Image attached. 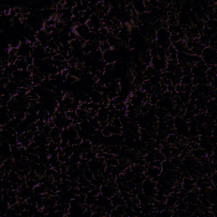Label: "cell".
<instances>
[{"label": "cell", "mask_w": 217, "mask_h": 217, "mask_svg": "<svg viewBox=\"0 0 217 217\" xmlns=\"http://www.w3.org/2000/svg\"><path fill=\"white\" fill-rule=\"evenodd\" d=\"M93 15V14L91 13V11H90V9H87V10H85L84 12H83V15H82V16L88 21H89V19H90V17Z\"/></svg>", "instance_id": "obj_43"}, {"label": "cell", "mask_w": 217, "mask_h": 217, "mask_svg": "<svg viewBox=\"0 0 217 217\" xmlns=\"http://www.w3.org/2000/svg\"><path fill=\"white\" fill-rule=\"evenodd\" d=\"M110 200H111V204L114 205V208H115L116 206H118V205L126 204V201L123 199V198L121 197V195H120V193H115V194L110 198Z\"/></svg>", "instance_id": "obj_14"}, {"label": "cell", "mask_w": 217, "mask_h": 217, "mask_svg": "<svg viewBox=\"0 0 217 217\" xmlns=\"http://www.w3.org/2000/svg\"><path fill=\"white\" fill-rule=\"evenodd\" d=\"M161 76L160 75H152L150 78H149V81L152 85V87H159L160 84H161Z\"/></svg>", "instance_id": "obj_17"}, {"label": "cell", "mask_w": 217, "mask_h": 217, "mask_svg": "<svg viewBox=\"0 0 217 217\" xmlns=\"http://www.w3.org/2000/svg\"><path fill=\"white\" fill-rule=\"evenodd\" d=\"M108 32H109V30H108V28H106L105 26H102L100 28V30L99 31V34H102V35H105V36H107L108 34Z\"/></svg>", "instance_id": "obj_45"}, {"label": "cell", "mask_w": 217, "mask_h": 217, "mask_svg": "<svg viewBox=\"0 0 217 217\" xmlns=\"http://www.w3.org/2000/svg\"><path fill=\"white\" fill-rule=\"evenodd\" d=\"M109 216H120V215H119V213L117 212V210H115V208L110 212V214H109Z\"/></svg>", "instance_id": "obj_50"}, {"label": "cell", "mask_w": 217, "mask_h": 217, "mask_svg": "<svg viewBox=\"0 0 217 217\" xmlns=\"http://www.w3.org/2000/svg\"><path fill=\"white\" fill-rule=\"evenodd\" d=\"M193 75H182L180 78V84L183 86H187V85H190L192 84L193 81Z\"/></svg>", "instance_id": "obj_18"}, {"label": "cell", "mask_w": 217, "mask_h": 217, "mask_svg": "<svg viewBox=\"0 0 217 217\" xmlns=\"http://www.w3.org/2000/svg\"><path fill=\"white\" fill-rule=\"evenodd\" d=\"M37 115L36 114H26V118H25V120L29 124H32V123H35L36 120H37Z\"/></svg>", "instance_id": "obj_24"}, {"label": "cell", "mask_w": 217, "mask_h": 217, "mask_svg": "<svg viewBox=\"0 0 217 217\" xmlns=\"http://www.w3.org/2000/svg\"><path fill=\"white\" fill-rule=\"evenodd\" d=\"M178 201V198L177 196V193H171V194H169L167 197H166V204L168 205L169 209L171 210L172 208H174L176 205H177V203Z\"/></svg>", "instance_id": "obj_10"}, {"label": "cell", "mask_w": 217, "mask_h": 217, "mask_svg": "<svg viewBox=\"0 0 217 217\" xmlns=\"http://www.w3.org/2000/svg\"><path fill=\"white\" fill-rule=\"evenodd\" d=\"M117 193H118L117 186H109L108 184H104L100 187V193L108 198H111Z\"/></svg>", "instance_id": "obj_5"}, {"label": "cell", "mask_w": 217, "mask_h": 217, "mask_svg": "<svg viewBox=\"0 0 217 217\" xmlns=\"http://www.w3.org/2000/svg\"><path fill=\"white\" fill-rule=\"evenodd\" d=\"M108 112H109V109H108V107H103V108H100L99 109L97 116L99 118V122L105 121V120H108Z\"/></svg>", "instance_id": "obj_11"}, {"label": "cell", "mask_w": 217, "mask_h": 217, "mask_svg": "<svg viewBox=\"0 0 217 217\" xmlns=\"http://www.w3.org/2000/svg\"><path fill=\"white\" fill-rule=\"evenodd\" d=\"M176 167L171 164L170 159H165L161 162V170H162V174L171 171H175Z\"/></svg>", "instance_id": "obj_12"}, {"label": "cell", "mask_w": 217, "mask_h": 217, "mask_svg": "<svg viewBox=\"0 0 217 217\" xmlns=\"http://www.w3.org/2000/svg\"><path fill=\"white\" fill-rule=\"evenodd\" d=\"M177 136L175 135V134H169L167 137H166V142L169 144L170 145L175 144L177 142Z\"/></svg>", "instance_id": "obj_28"}, {"label": "cell", "mask_w": 217, "mask_h": 217, "mask_svg": "<svg viewBox=\"0 0 217 217\" xmlns=\"http://www.w3.org/2000/svg\"><path fill=\"white\" fill-rule=\"evenodd\" d=\"M195 187H196L195 184H184V183H181V189L186 193L193 191Z\"/></svg>", "instance_id": "obj_32"}, {"label": "cell", "mask_w": 217, "mask_h": 217, "mask_svg": "<svg viewBox=\"0 0 217 217\" xmlns=\"http://www.w3.org/2000/svg\"><path fill=\"white\" fill-rule=\"evenodd\" d=\"M53 60H60V61H64V60H65V59L63 57V55H62L61 54H56V55L53 58Z\"/></svg>", "instance_id": "obj_47"}, {"label": "cell", "mask_w": 217, "mask_h": 217, "mask_svg": "<svg viewBox=\"0 0 217 217\" xmlns=\"http://www.w3.org/2000/svg\"><path fill=\"white\" fill-rule=\"evenodd\" d=\"M20 176L19 174L15 171H11L9 172V180L11 183H17L18 181L20 180Z\"/></svg>", "instance_id": "obj_20"}, {"label": "cell", "mask_w": 217, "mask_h": 217, "mask_svg": "<svg viewBox=\"0 0 217 217\" xmlns=\"http://www.w3.org/2000/svg\"><path fill=\"white\" fill-rule=\"evenodd\" d=\"M155 36H156L155 42L157 43L159 47H162L167 49V48L171 44L170 41L171 33L168 31V29H165V28L159 29L158 31H156Z\"/></svg>", "instance_id": "obj_1"}, {"label": "cell", "mask_w": 217, "mask_h": 217, "mask_svg": "<svg viewBox=\"0 0 217 217\" xmlns=\"http://www.w3.org/2000/svg\"><path fill=\"white\" fill-rule=\"evenodd\" d=\"M69 36H70V38H71V41H74V40H75V39L78 38V35L76 34V32H75L74 30L69 34Z\"/></svg>", "instance_id": "obj_48"}, {"label": "cell", "mask_w": 217, "mask_h": 217, "mask_svg": "<svg viewBox=\"0 0 217 217\" xmlns=\"http://www.w3.org/2000/svg\"><path fill=\"white\" fill-rule=\"evenodd\" d=\"M15 65L17 66L18 70H21V71H26L29 66L28 63L26 61L25 58L23 57H18V60H16Z\"/></svg>", "instance_id": "obj_15"}, {"label": "cell", "mask_w": 217, "mask_h": 217, "mask_svg": "<svg viewBox=\"0 0 217 217\" xmlns=\"http://www.w3.org/2000/svg\"><path fill=\"white\" fill-rule=\"evenodd\" d=\"M86 194H83V193H80V194H77L75 196V199L81 204H85V200H86Z\"/></svg>", "instance_id": "obj_34"}, {"label": "cell", "mask_w": 217, "mask_h": 217, "mask_svg": "<svg viewBox=\"0 0 217 217\" xmlns=\"http://www.w3.org/2000/svg\"><path fill=\"white\" fill-rule=\"evenodd\" d=\"M61 132H62V129H60V128L55 126L54 128H52V130H51V132H50V133H49V138H50L51 139H53V138H54L60 137Z\"/></svg>", "instance_id": "obj_21"}, {"label": "cell", "mask_w": 217, "mask_h": 217, "mask_svg": "<svg viewBox=\"0 0 217 217\" xmlns=\"http://www.w3.org/2000/svg\"><path fill=\"white\" fill-rule=\"evenodd\" d=\"M105 165H110V166H117V165H119L118 158L114 157V158H112V159H109L105 160Z\"/></svg>", "instance_id": "obj_33"}, {"label": "cell", "mask_w": 217, "mask_h": 217, "mask_svg": "<svg viewBox=\"0 0 217 217\" xmlns=\"http://www.w3.org/2000/svg\"><path fill=\"white\" fill-rule=\"evenodd\" d=\"M64 26H65V22H63L62 21H58L57 22H56V24H55V29L57 30V31H59V32H61L62 31V29H63V27H64Z\"/></svg>", "instance_id": "obj_39"}, {"label": "cell", "mask_w": 217, "mask_h": 217, "mask_svg": "<svg viewBox=\"0 0 217 217\" xmlns=\"http://www.w3.org/2000/svg\"><path fill=\"white\" fill-rule=\"evenodd\" d=\"M23 135H24V137H25L26 139H28V140H30V141H32L33 138H34V136H35L34 133H32V132H30V131H27V132H24Z\"/></svg>", "instance_id": "obj_40"}, {"label": "cell", "mask_w": 217, "mask_h": 217, "mask_svg": "<svg viewBox=\"0 0 217 217\" xmlns=\"http://www.w3.org/2000/svg\"><path fill=\"white\" fill-rule=\"evenodd\" d=\"M114 209V205L110 203V204H108V205H106L105 208H104V211L107 214V216H109V214H110V212L113 210Z\"/></svg>", "instance_id": "obj_41"}, {"label": "cell", "mask_w": 217, "mask_h": 217, "mask_svg": "<svg viewBox=\"0 0 217 217\" xmlns=\"http://www.w3.org/2000/svg\"><path fill=\"white\" fill-rule=\"evenodd\" d=\"M25 60H26V61L28 63V65H32L33 62H34V59H33V57H32V55L27 56L26 58H25Z\"/></svg>", "instance_id": "obj_49"}, {"label": "cell", "mask_w": 217, "mask_h": 217, "mask_svg": "<svg viewBox=\"0 0 217 217\" xmlns=\"http://www.w3.org/2000/svg\"><path fill=\"white\" fill-rule=\"evenodd\" d=\"M74 153V146L67 145L65 148H63V153L66 158H70Z\"/></svg>", "instance_id": "obj_22"}, {"label": "cell", "mask_w": 217, "mask_h": 217, "mask_svg": "<svg viewBox=\"0 0 217 217\" xmlns=\"http://www.w3.org/2000/svg\"><path fill=\"white\" fill-rule=\"evenodd\" d=\"M151 65L157 71L163 72L166 69L167 60L166 59H160L159 57H153V58H152V60H151Z\"/></svg>", "instance_id": "obj_4"}, {"label": "cell", "mask_w": 217, "mask_h": 217, "mask_svg": "<svg viewBox=\"0 0 217 217\" xmlns=\"http://www.w3.org/2000/svg\"><path fill=\"white\" fill-rule=\"evenodd\" d=\"M32 56L33 57L34 60H44L47 58V53H46L45 48H43L42 45L33 47V51L32 53Z\"/></svg>", "instance_id": "obj_6"}, {"label": "cell", "mask_w": 217, "mask_h": 217, "mask_svg": "<svg viewBox=\"0 0 217 217\" xmlns=\"http://www.w3.org/2000/svg\"><path fill=\"white\" fill-rule=\"evenodd\" d=\"M175 90L177 91V93H181L184 92V86L181 84H177V86H175Z\"/></svg>", "instance_id": "obj_46"}, {"label": "cell", "mask_w": 217, "mask_h": 217, "mask_svg": "<svg viewBox=\"0 0 217 217\" xmlns=\"http://www.w3.org/2000/svg\"><path fill=\"white\" fill-rule=\"evenodd\" d=\"M126 106H127L126 104H125V102H123V103L114 105V108L116 110H124V109H126Z\"/></svg>", "instance_id": "obj_44"}, {"label": "cell", "mask_w": 217, "mask_h": 217, "mask_svg": "<svg viewBox=\"0 0 217 217\" xmlns=\"http://www.w3.org/2000/svg\"><path fill=\"white\" fill-rule=\"evenodd\" d=\"M26 186H27L28 187L33 189L36 185L38 184V181H36V179H29V180H26Z\"/></svg>", "instance_id": "obj_36"}, {"label": "cell", "mask_w": 217, "mask_h": 217, "mask_svg": "<svg viewBox=\"0 0 217 217\" xmlns=\"http://www.w3.org/2000/svg\"><path fill=\"white\" fill-rule=\"evenodd\" d=\"M192 155L193 156L194 159H200L202 157L206 155V152L204 151V149H203L201 148H197V149H192Z\"/></svg>", "instance_id": "obj_16"}, {"label": "cell", "mask_w": 217, "mask_h": 217, "mask_svg": "<svg viewBox=\"0 0 217 217\" xmlns=\"http://www.w3.org/2000/svg\"><path fill=\"white\" fill-rule=\"evenodd\" d=\"M111 203V200L110 198H108L107 197L104 196L103 194L99 193L98 196H97V199H96V202H95V205L97 207H101V208H105L106 205H108V204Z\"/></svg>", "instance_id": "obj_8"}, {"label": "cell", "mask_w": 217, "mask_h": 217, "mask_svg": "<svg viewBox=\"0 0 217 217\" xmlns=\"http://www.w3.org/2000/svg\"><path fill=\"white\" fill-rule=\"evenodd\" d=\"M171 164L176 167V168H178L181 164V159L179 158V156H175V157H171L170 159Z\"/></svg>", "instance_id": "obj_31"}, {"label": "cell", "mask_w": 217, "mask_h": 217, "mask_svg": "<svg viewBox=\"0 0 217 217\" xmlns=\"http://www.w3.org/2000/svg\"><path fill=\"white\" fill-rule=\"evenodd\" d=\"M77 181H78V183H79V186H82V187H88L91 184V182L88 181L83 175L79 177Z\"/></svg>", "instance_id": "obj_26"}, {"label": "cell", "mask_w": 217, "mask_h": 217, "mask_svg": "<svg viewBox=\"0 0 217 217\" xmlns=\"http://www.w3.org/2000/svg\"><path fill=\"white\" fill-rule=\"evenodd\" d=\"M96 199H97V196L93 195V194H91L90 193H88L87 194V196H86L85 204H86L87 206H92V205L95 204Z\"/></svg>", "instance_id": "obj_19"}, {"label": "cell", "mask_w": 217, "mask_h": 217, "mask_svg": "<svg viewBox=\"0 0 217 217\" xmlns=\"http://www.w3.org/2000/svg\"><path fill=\"white\" fill-rule=\"evenodd\" d=\"M132 6H133L134 11L138 15L147 12V9H146V6H145L144 1H139V0L132 1Z\"/></svg>", "instance_id": "obj_9"}, {"label": "cell", "mask_w": 217, "mask_h": 217, "mask_svg": "<svg viewBox=\"0 0 217 217\" xmlns=\"http://www.w3.org/2000/svg\"><path fill=\"white\" fill-rule=\"evenodd\" d=\"M188 135L190 138H194V137H198V131L197 126H191L188 128Z\"/></svg>", "instance_id": "obj_29"}, {"label": "cell", "mask_w": 217, "mask_h": 217, "mask_svg": "<svg viewBox=\"0 0 217 217\" xmlns=\"http://www.w3.org/2000/svg\"><path fill=\"white\" fill-rule=\"evenodd\" d=\"M21 42L20 39L17 38V37H15V38L11 39L10 42H9V47L11 48H18L21 46Z\"/></svg>", "instance_id": "obj_25"}, {"label": "cell", "mask_w": 217, "mask_h": 217, "mask_svg": "<svg viewBox=\"0 0 217 217\" xmlns=\"http://www.w3.org/2000/svg\"><path fill=\"white\" fill-rule=\"evenodd\" d=\"M125 216H136V212L133 210V209L132 208H126V211H125Z\"/></svg>", "instance_id": "obj_38"}, {"label": "cell", "mask_w": 217, "mask_h": 217, "mask_svg": "<svg viewBox=\"0 0 217 217\" xmlns=\"http://www.w3.org/2000/svg\"><path fill=\"white\" fill-rule=\"evenodd\" d=\"M156 182L147 177L142 183V192L148 198H154L156 195Z\"/></svg>", "instance_id": "obj_3"}, {"label": "cell", "mask_w": 217, "mask_h": 217, "mask_svg": "<svg viewBox=\"0 0 217 217\" xmlns=\"http://www.w3.org/2000/svg\"><path fill=\"white\" fill-rule=\"evenodd\" d=\"M111 125H113L114 126H116V127H122V124L120 122V118L118 117H115L112 120V121L110 122Z\"/></svg>", "instance_id": "obj_37"}, {"label": "cell", "mask_w": 217, "mask_h": 217, "mask_svg": "<svg viewBox=\"0 0 217 217\" xmlns=\"http://www.w3.org/2000/svg\"><path fill=\"white\" fill-rule=\"evenodd\" d=\"M126 204H121V205H118L115 207V210H117V212L119 213V215L121 216H124L125 215V211H126Z\"/></svg>", "instance_id": "obj_35"}, {"label": "cell", "mask_w": 217, "mask_h": 217, "mask_svg": "<svg viewBox=\"0 0 217 217\" xmlns=\"http://www.w3.org/2000/svg\"><path fill=\"white\" fill-rule=\"evenodd\" d=\"M28 131H30V132H32V133H36V132L38 131V127H37V126H36V122L35 123H32V124H31L30 126H29V128H28Z\"/></svg>", "instance_id": "obj_42"}, {"label": "cell", "mask_w": 217, "mask_h": 217, "mask_svg": "<svg viewBox=\"0 0 217 217\" xmlns=\"http://www.w3.org/2000/svg\"><path fill=\"white\" fill-rule=\"evenodd\" d=\"M201 58L204 63L208 66L216 65V49L210 47H205L202 51Z\"/></svg>", "instance_id": "obj_2"}, {"label": "cell", "mask_w": 217, "mask_h": 217, "mask_svg": "<svg viewBox=\"0 0 217 217\" xmlns=\"http://www.w3.org/2000/svg\"><path fill=\"white\" fill-rule=\"evenodd\" d=\"M144 174L147 177H148L150 179H153L157 177H159L162 174V170H161V168H159V167L148 166L146 169Z\"/></svg>", "instance_id": "obj_7"}, {"label": "cell", "mask_w": 217, "mask_h": 217, "mask_svg": "<svg viewBox=\"0 0 217 217\" xmlns=\"http://www.w3.org/2000/svg\"><path fill=\"white\" fill-rule=\"evenodd\" d=\"M81 49H82L84 54H91V53L93 52V45H92L91 43H89V42H87L82 46Z\"/></svg>", "instance_id": "obj_23"}, {"label": "cell", "mask_w": 217, "mask_h": 217, "mask_svg": "<svg viewBox=\"0 0 217 217\" xmlns=\"http://www.w3.org/2000/svg\"><path fill=\"white\" fill-rule=\"evenodd\" d=\"M91 102L94 104H100L102 102V93H99L96 90H93L89 94Z\"/></svg>", "instance_id": "obj_13"}, {"label": "cell", "mask_w": 217, "mask_h": 217, "mask_svg": "<svg viewBox=\"0 0 217 217\" xmlns=\"http://www.w3.org/2000/svg\"><path fill=\"white\" fill-rule=\"evenodd\" d=\"M83 176H84L89 181H91L94 178V174L93 173V171H92L91 170H89V168L86 169V170L83 171Z\"/></svg>", "instance_id": "obj_30"}, {"label": "cell", "mask_w": 217, "mask_h": 217, "mask_svg": "<svg viewBox=\"0 0 217 217\" xmlns=\"http://www.w3.org/2000/svg\"><path fill=\"white\" fill-rule=\"evenodd\" d=\"M199 209V206L197 204H187V210L191 214V215H193V213L198 210Z\"/></svg>", "instance_id": "obj_27"}]
</instances>
